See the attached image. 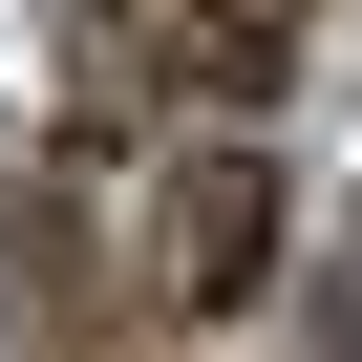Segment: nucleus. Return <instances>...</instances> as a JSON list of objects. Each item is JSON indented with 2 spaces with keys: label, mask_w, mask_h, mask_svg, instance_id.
<instances>
[{
  "label": "nucleus",
  "mask_w": 362,
  "mask_h": 362,
  "mask_svg": "<svg viewBox=\"0 0 362 362\" xmlns=\"http://www.w3.org/2000/svg\"><path fill=\"white\" fill-rule=\"evenodd\" d=\"M320 362H362V192H341V256H320Z\"/></svg>",
  "instance_id": "2"
},
{
  "label": "nucleus",
  "mask_w": 362,
  "mask_h": 362,
  "mask_svg": "<svg viewBox=\"0 0 362 362\" xmlns=\"http://www.w3.org/2000/svg\"><path fill=\"white\" fill-rule=\"evenodd\" d=\"M256 256H277V170H256V149H192V170L149 192V277H170V320L256 298Z\"/></svg>",
  "instance_id": "1"
}]
</instances>
